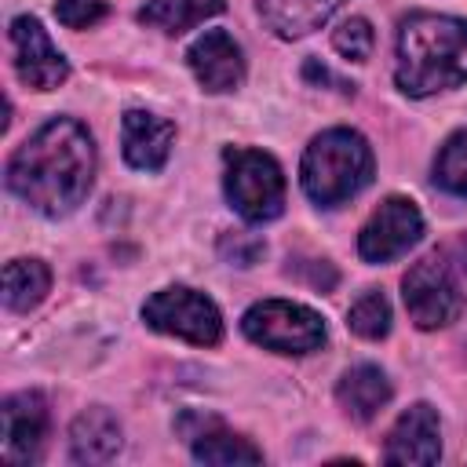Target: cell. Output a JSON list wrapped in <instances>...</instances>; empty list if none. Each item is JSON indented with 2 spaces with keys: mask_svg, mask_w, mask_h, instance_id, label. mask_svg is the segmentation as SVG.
<instances>
[{
  "mask_svg": "<svg viewBox=\"0 0 467 467\" xmlns=\"http://www.w3.org/2000/svg\"><path fill=\"white\" fill-rule=\"evenodd\" d=\"M219 11H223V0H150L139 11V22L161 33H182Z\"/></svg>",
  "mask_w": 467,
  "mask_h": 467,
  "instance_id": "19",
  "label": "cell"
},
{
  "mask_svg": "<svg viewBox=\"0 0 467 467\" xmlns=\"http://www.w3.org/2000/svg\"><path fill=\"white\" fill-rule=\"evenodd\" d=\"M401 299H405L412 325L423 332L445 328V325L460 321V314H463L460 281L441 255H423L420 263L409 266V274L401 277Z\"/></svg>",
  "mask_w": 467,
  "mask_h": 467,
  "instance_id": "7",
  "label": "cell"
},
{
  "mask_svg": "<svg viewBox=\"0 0 467 467\" xmlns=\"http://www.w3.org/2000/svg\"><path fill=\"white\" fill-rule=\"evenodd\" d=\"M51 288V270L40 259H11L4 266V306L15 314H29L36 303H44Z\"/></svg>",
  "mask_w": 467,
  "mask_h": 467,
  "instance_id": "18",
  "label": "cell"
},
{
  "mask_svg": "<svg viewBox=\"0 0 467 467\" xmlns=\"http://www.w3.org/2000/svg\"><path fill=\"white\" fill-rule=\"evenodd\" d=\"M95 182V142L73 117L36 128L7 161V190L47 219L77 212Z\"/></svg>",
  "mask_w": 467,
  "mask_h": 467,
  "instance_id": "1",
  "label": "cell"
},
{
  "mask_svg": "<svg viewBox=\"0 0 467 467\" xmlns=\"http://www.w3.org/2000/svg\"><path fill=\"white\" fill-rule=\"evenodd\" d=\"M0 416H4V463H11V467L33 463L44 449L47 423H51L44 394H36V390L11 394L0 409Z\"/></svg>",
  "mask_w": 467,
  "mask_h": 467,
  "instance_id": "10",
  "label": "cell"
},
{
  "mask_svg": "<svg viewBox=\"0 0 467 467\" xmlns=\"http://www.w3.org/2000/svg\"><path fill=\"white\" fill-rule=\"evenodd\" d=\"M372 171L376 157L365 135H358L354 128H328L317 139H310L299 164V182L314 204L336 208L358 197L372 182Z\"/></svg>",
  "mask_w": 467,
  "mask_h": 467,
  "instance_id": "3",
  "label": "cell"
},
{
  "mask_svg": "<svg viewBox=\"0 0 467 467\" xmlns=\"http://www.w3.org/2000/svg\"><path fill=\"white\" fill-rule=\"evenodd\" d=\"M142 321L153 332H164V336H175V339H186L197 347H215L223 339L219 306L186 285H171V288L153 292L142 303Z\"/></svg>",
  "mask_w": 467,
  "mask_h": 467,
  "instance_id": "6",
  "label": "cell"
},
{
  "mask_svg": "<svg viewBox=\"0 0 467 467\" xmlns=\"http://www.w3.org/2000/svg\"><path fill=\"white\" fill-rule=\"evenodd\" d=\"M223 190L248 223H270L285 212V171L263 150L230 146L223 153Z\"/></svg>",
  "mask_w": 467,
  "mask_h": 467,
  "instance_id": "4",
  "label": "cell"
},
{
  "mask_svg": "<svg viewBox=\"0 0 467 467\" xmlns=\"http://www.w3.org/2000/svg\"><path fill=\"white\" fill-rule=\"evenodd\" d=\"M179 431L186 434L193 460H201V463H263V452L248 438L223 427V420H215V416L186 412L179 420Z\"/></svg>",
  "mask_w": 467,
  "mask_h": 467,
  "instance_id": "14",
  "label": "cell"
},
{
  "mask_svg": "<svg viewBox=\"0 0 467 467\" xmlns=\"http://www.w3.org/2000/svg\"><path fill=\"white\" fill-rule=\"evenodd\" d=\"M420 237H423V215H420L416 201L390 193L365 219V226L358 234V252L365 263H390V259L405 255Z\"/></svg>",
  "mask_w": 467,
  "mask_h": 467,
  "instance_id": "8",
  "label": "cell"
},
{
  "mask_svg": "<svg viewBox=\"0 0 467 467\" xmlns=\"http://www.w3.org/2000/svg\"><path fill=\"white\" fill-rule=\"evenodd\" d=\"M11 51H15V73L33 91H55L69 80L66 55L51 44L47 29L33 15H18L11 22Z\"/></svg>",
  "mask_w": 467,
  "mask_h": 467,
  "instance_id": "9",
  "label": "cell"
},
{
  "mask_svg": "<svg viewBox=\"0 0 467 467\" xmlns=\"http://www.w3.org/2000/svg\"><path fill=\"white\" fill-rule=\"evenodd\" d=\"M332 47H336L343 58H350V62H365V58L372 55V26H368L365 18H347V22H339L336 33H332Z\"/></svg>",
  "mask_w": 467,
  "mask_h": 467,
  "instance_id": "22",
  "label": "cell"
},
{
  "mask_svg": "<svg viewBox=\"0 0 467 467\" xmlns=\"http://www.w3.org/2000/svg\"><path fill=\"white\" fill-rule=\"evenodd\" d=\"M186 62L197 77V84L212 95H223V91H234L241 88L244 80V55L237 47V40L226 33V29H204L190 51H186Z\"/></svg>",
  "mask_w": 467,
  "mask_h": 467,
  "instance_id": "11",
  "label": "cell"
},
{
  "mask_svg": "<svg viewBox=\"0 0 467 467\" xmlns=\"http://www.w3.org/2000/svg\"><path fill=\"white\" fill-rule=\"evenodd\" d=\"M241 328L252 343L274 354H314L325 347V321L317 310L292 299L252 303L241 317Z\"/></svg>",
  "mask_w": 467,
  "mask_h": 467,
  "instance_id": "5",
  "label": "cell"
},
{
  "mask_svg": "<svg viewBox=\"0 0 467 467\" xmlns=\"http://www.w3.org/2000/svg\"><path fill=\"white\" fill-rule=\"evenodd\" d=\"M390 379H387V372L379 368V365H354V368H347L343 376H339V383H336V401H339V409L354 420V423H368V420H376L379 416V409L390 401Z\"/></svg>",
  "mask_w": 467,
  "mask_h": 467,
  "instance_id": "15",
  "label": "cell"
},
{
  "mask_svg": "<svg viewBox=\"0 0 467 467\" xmlns=\"http://www.w3.org/2000/svg\"><path fill=\"white\" fill-rule=\"evenodd\" d=\"M394 84L412 99L467 84V22L434 11L405 15L398 26Z\"/></svg>",
  "mask_w": 467,
  "mask_h": 467,
  "instance_id": "2",
  "label": "cell"
},
{
  "mask_svg": "<svg viewBox=\"0 0 467 467\" xmlns=\"http://www.w3.org/2000/svg\"><path fill=\"white\" fill-rule=\"evenodd\" d=\"M347 325L361 339H383L390 332V303H387V296L376 292V288L361 292L354 299V306L347 310Z\"/></svg>",
  "mask_w": 467,
  "mask_h": 467,
  "instance_id": "21",
  "label": "cell"
},
{
  "mask_svg": "<svg viewBox=\"0 0 467 467\" xmlns=\"http://www.w3.org/2000/svg\"><path fill=\"white\" fill-rule=\"evenodd\" d=\"M434 186L452 197H467V128L452 131L441 142L434 157Z\"/></svg>",
  "mask_w": 467,
  "mask_h": 467,
  "instance_id": "20",
  "label": "cell"
},
{
  "mask_svg": "<svg viewBox=\"0 0 467 467\" xmlns=\"http://www.w3.org/2000/svg\"><path fill=\"white\" fill-rule=\"evenodd\" d=\"M387 463H438L441 460V420L427 401L409 405L383 445Z\"/></svg>",
  "mask_w": 467,
  "mask_h": 467,
  "instance_id": "12",
  "label": "cell"
},
{
  "mask_svg": "<svg viewBox=\"0 0 467 467\" xmlns=\"http://www.w3.org/2000/svg\"><path fill=\"white\" fill-rule=\"evenodd\" d=\"M347 0H259V18L281 40H299L321 29Z\"/></svg>",
  "mask_w": 467,
  "mask_h": 467,
  "instance_id": "17",
  "label": "cell"
},
{
  "mask_svg": "<svg viewBox=\"0 0 467 467\" xmlns=\"http://www.w3.org/2000/svg\"><path fill=\"white\" fill-rule=\"evenodd\" d=\"M120 423L109 409H84L69 427V460L73 463H109L120 452Z\"/></svg>",
  "mask_w": 467,
  "mask_h": 467,
  "instance_id": "16",
  "label": "cell"
},
{
  "mask_svg": "<svg viewBox=\"0 0 467 467\" xmlns=\"http://www.w3.org/2000/svg\"><path fill=\"white\" fill-rule=\"evenodd\" d=\"M223 252H226V255L234 252L237 266H252V263L263 255V244H259V241H244V237H234V241H223Z\"/></svg>",
  "mask_w": 467,
  "mask_h": 467,
  "instance_id": "24",
  "label": "cell"
},
{
  "mask_svg": "<svg viewBox=\"0 0 467 467\" xmlns=\"http://www.w3.org/2000/svg\"><path fill=\"white\" fill-rule=\"evenodd\" d=\"M55 15L66 29H91L106 18V0H55Z\"/></svg>",
  "mask_w": 467,
  "mask_h": 467,
  "instance_id": "23",
  "label": "cell"
},
{
  "mask_svg": "<svg viewBox=\"0 0 467 467\" xmlns=\"http://www.w3.org/2000/svg\"><path fill=\"white\" fill-rule=\"evenodd\" d=\"M175 142V124L150 113V109H128L120 120V150L124 161L139 171H161Z\"/></svg>",
  "mask_w": 467,
  "mask_h": 467,
  "instance_id": "13",
  "label": "cell"
}]
</instances>
